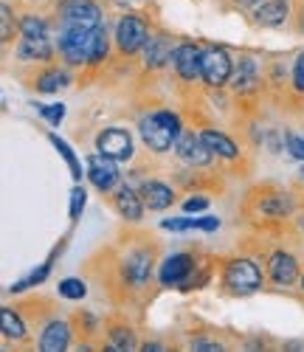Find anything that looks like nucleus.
Listing matches in <instances>:
<instances>
[{"mask_svg": "<svg viewBox=\"0 0 304 352\" xmlns=\"http://www.w3.org/2000/svg\"><path fill=\"white\" fill-rule=\"evenodd\" d=\"M223 285L234 296H248V293L262 287V271L254 259H246V256L228 259L223 268Z\"/></svg>", "mask_w": 304, "mask_h": 352, "instance_id": "f257e3e1", "label": "nucleus"}, {"mask_svg": "<svg viewBox=\"0 0 304 352\" xmlns=\"http://www.w3.org/2000/svg\"><path fill=\"white\" fill-rule=\"evenodd\" d=\"M96 28H63V34H59V54H63V60L68 65H82L90 60Z\"/></svg>", "mask_w": 304, "mask_h": 352, "instance_id": "f03ea898", "label": "nucleus"}, {"mask_svg": "<svg viewBox=\"0 0 304 352\" xmlns=\"http://www.w3.org/2000/svg\"><path fill=\"white\" fill-rule=\"evenodd\" d=\"M149 40H152L149 37V25L141 17L127 14V17L118 20V25H116V48L124 54V56L138 54L141 48H146Z\"/></svg>", "mask_w": 304, "mask_h": 352, "instance_id": "7ed1b4c3", "label": "nucleus"}, {"mask_svg": "<svg viewBox=\"0 0 304 352\" xmlns=\"http://www.w3.org/2000/svg\"><path fill=\"white\" fill-rule=\"evenodd\" d=\"M59 20H63V28H96L102 25V12L94 0H63Z\"/></svg>", "mask_w": 304, "mask_h": 352, "instance_id": "20e7f679", "label": "nucleus"}, {"mask_svg": "<svg viewBox=\"0 0 304 352\" xmlns=\"http://www.w3.org/2000/svg\"><path fill=\"white\" fill-rule=\"evenodd\" d=\"M234 76V63L226 48H208L203 51V82L211 87H223Z\"/></svg>", "mask_w": 304, "mask_h": 352, "instance_id": "39448f33", "label": "nucleus"}, {"mask_svg": "<svg viewBox=\"0 0 304 352\" xmlns=\"http://www.w3.org/2000/svg\"><path fill=\"white\" fill-rule=\"evenodd\" d=\"M99 153L113 161H130L133 158V135L124 127H107L96 138Z\"/></svg>", "mask_w": 304, "mask_h": 352, "instance_id": "423d86ee", "label": "nucleus"}, {"mask_svg": "<svg viewBox=\"0 0 304 352\" xmlns=\"http://www.w3.org/2000/svg\"><path fill=\"white\" fill-rule=\"evenodd\" d=\"M138 130H141V138H144L149 153H166V150H172L175 141H177V133L172 127H166L164 122H158L155 113L146 116V119H141Z\"/></svg>", "mask_w": 304, "mask_h": 352, "instance_id": "0eeeda50", "label": "nucleus"}, {"mask_svg": "<svg viewBox=\"0 0 304 352\" xmlns=\"http://www.w3.org/2000/svg\"><path fill=\"white\" fill-rule=\"evenodd\" d=\"M175 153H177L180 161L189 164V166H208L211 164V155H215V150H211V146L203 141V135H195V133L177 135Z\"/></svg>", "mask_w": 304, "mask_h": 352, "instance_id": "6e6552de", "label": "nucleus"}, {"mask_svg": "<svg viewBox=\"0 0 304 352\" xmlns=\"http://www.w3.org/2000/svg\"><path fill=\"white\" fill-rule=\"evenodd\" d=\"M172 63H175V71L184 82H195V79H203V51L192 43H180L172 54Z\"/></svg>", "mask_w": 304, "mask_h": 352, "instance_id": "1a4fd4ad", "label": "nucleus"}, {"mask_svg": "<svg viewBox=\"0 0 304 352\" xmlns=\"http://www.w3.org/2000/svg\"><path fill=\"white\" fill-rule=\"evenodd\" d=\"M121 274H124V282H130L133 287H144L152 276V254L149 248H133L127 251L124 262H121Z\"/></svg>", "mask_w": 304, "mask_h": 352, "instance_id": "9d476101", "label": "nucleus"}, {"mask_svg": "<svg viewBox=\"0 0 304 352\" xmlns=\"http://www.w3.org/2000/svg\"><path fill=\"white\" fill-rule=\"evenodd\" d=\"M192 271H195V256L186 251H177V254L164 259V265L158 271V282L164 287H172V285H180L184 279H189Z\"/></svg>", "mask_w": 304, "mask_h": 352, "instance_id": "9b49d317", "label": "nucleus"}, {"mask_svg": "<svg viewBox=\"0 0 304 352\" xmlns=\"http://www.w3.org/2000/svg\"><path fill=\"white\" fill-rule=\"evenodd\" d=\"M118 161L107 158V155H90L87 158V178L99 192H110L116 184H118V169H116Z\"/></svg>", "mask_w": 304, "mask_h": 352, "instance_id": "f8f14e48", "label": "nucleus"}, {"mask_svg": "<svg viewBox=\"0 0 304 352\" xmlns=\"http://www.w3.org/2000/svg\"><path fill=\"white\" fill-rule=\"evenodd\" d=\"M268 276L273 285H293L298 279V265H296V256L287 251H276L268 262Z\"/></svg>", "mask_w": 304, "mask_h": 352, "instance_id": "ddd939ff", "label": "nucleus"}, {"mask_svg": "<svg viewBox=\"0 0 304 352\" xmlns=\"http://www.w3.org/2000/svg\"><path fill=\"white\" fill-rule=\"evenodd\" d=\"M113 206L118 209V214L124 217V220H141L144 217V197L135 192V189H130L127 184L124 186H118L116 189V195H113Z\"/></svg>", "mask_w": 304, "mask_h": 352, "instance_id": "4468645a", "label": "nucleus"}, {"mask_svg": "<svg viewBox=\"0 0 304 352\" xmlns=\"http://www.w3.org/2000/svg\"><path fill=\"white\" fill-rule=\"evenodd\" d=\"M287 14H290V3H287V0H262V3L254 9L257 25H265V28L285 25Z\"/></svg>", "mask_w": 304, "mask_h": 352, "instance_id": "2eb2a0df", "label": "nucleus"}, {"mask_svg": "<svg viewBox=\"0 0 304 352\" xmlns=\"http://www.w3.org/2000/svg\"><path fill=\"white\" fill-rule=\"evenodd\" d=\"M141 197L152 212H164L175 203V189L166 186L164 181H144L141 184Z\"/></svg>", "mask_w": 304, "mask_h": 352, "instance_id": "dca6fc26", "label": "nucleus"}, {"mask_svg": "<svg viewBox=\"0 0 304 352\" xmlns=\"http://www.w3.org/2000/svg\"><path fill=\"white\" fill-rule=\"evenodd\" d=\"M231 85L237 94H251L259 87V68H257V60L254 56H239V65L231 76Z\"/></svg>", "mask_w": 304, "mask_h": 352, "instance_id": "f3484780", "label": "nucleus"}, {"mask_svg": "<svg viewBox=\"0 0 304 352\" xmlns=\"http://www.w3.org/2000/svg\"><path fill=\"white\" fill-rule=\"evenodd\" d=\"M71 344V327L65 321H51L40 336V349L43 352H59Z\"/></svg>", "mask_w": 304, "mask_h": 352, "instance_id": "a211bd4d", "label": "nucleus"}, {"mask_svg": "<svg viewBox=\"0 0 304 352\" xmlns=\"http://www.w3.org/2000/svg\"><path fill=\"white\" fill-rule=\"evenodd\" d=\"M200 135H203V141L211 146V150H215V155L228 158V161L239 158V146H237L226 133H220V130H203Z\"/></svg>", "mask_w": 304, "mask_h": 352, "instance_id": "6ab92c4d", "label": "nucleus"}, {"mask_svg": "<svg viewBox=\"0 0 304 352\" xmlns=\"http://www.w3.org/2000/svg\"><path fill=\"white\" fill-rule=\"evenodd\" d=\"M17 56L20 60H51V43L48 37H40V40H32V37H23L20 45H17Z\"/></svg>", "mask_w": 304, "mask_h": 352, "instance_id": "aec40b11", "label": "nucleus"}, {"mask_svg": "<svg viewBox=\"0 0 304 352\" xmlns=\"http://www.w3.org/2000/svg\"><path fill=\"white\" fill-rule=\"evenodd\" d=\"M172 54H175V48L169 40H164V37L149 40L146 43V68H161L164 63L172 60Z\"/></svg>", "mask_w": 304, "mask_h": 352, "instance_id": "412c9836", "label": "nucleus"}, {"mask_svg": "<svg viewBox=\"0 0 304 352\" xmlns=\"http://www.w3.org/2000/svg\"><path fill=\"white\" fill-rule=\"evenodd\" d=\"M259 212L270 217H287L293 214V200L287 195H268L265 200H259Z\"/></svg>", "mask_w": 304, "mask_h": 352, "instance_id": "4be33fe9", "label": "nucleus"}, {"mask_svg": "<svg viewBox=\"0 0 304 352\" xmlns=\"http://www.w3.org/2000/svg\"><path fill=\"white\" fill-rule=\"evenodd\" d=\"M65 85H68V74L59 71V68H51V71L37 76V91L40 94H56L59 87H65Z\"/></svg>", "mask_w": 304, "mask_h": 352, "instance_id": "5701e85b", "label": "nucleus"}, {"mask_svg": "<svg viewBox=\"0 0 304 352\" xmlns=\"http://www.w3.org/2000/svg\"><path fill=\"white\" fill-rule=\"evenodd\" d=\"M48 141L54 144V150L65 158V164H68V169H71V175H74V181H82V166H79V161H76V155H74L71 146H68L63 138H59V135H54V133L48 135Z\"/></svg>", "mask_w": 304, "mask_h": 352, "instance_id": "b1692460", "label": "nucleus"}, {"mask_svg": "<svg viewBox=\"0 0 304 352\" xmlns=\"http://www.w3.org/2000/svg\"><path fill=\"white\" fill-rule=\"evenodd\" d=\"M3 336L6 338H14V341H23L25 338V324H23V318L12 307H3Z\"/></svg>", "mask_w": 304, "mask_h": 352, "instance_id": "393cba45", "label": "nucleus"}, {"mask_svg": "<svg viewBox=\"0 0 304 352\" xmlns=\"http://www.w3.org/2000/svg\"><path fill=\"white\" fill-rule=\"evenodd\" d=\"M20 34L23 37H32V40H40V37H48V25L43 17L37 14H28L20 20Z\"/></svg>", "mask_w": 304, "mask_h": 352, "instance_id": "a878e982", "label": "nucleus"}, {"mask_svg": "<svg viewBox=\"0 0 304 352\" xmlns=\"http://www.w3.org/2000/svg\"><path fill=\"white\" fill-rule=\"evenodd\" d=\"M85 293H87V285L82 279H76V276H68V279L59 282V296L63 299L79 302V299H85Z\"/></svg>", "mask_w": 304, "mask_h": 352, "instance_id": "bb28decb", "label": "nucleus"}, {"mask_svg": "<svg viewBox=\"0 0 304 352\" xmlns=\"http://www.w3.org/2000/svg\"><path fill=\"white\" fill-rule=\"evenodd\" d=\"M107 48H110L107 28H105V25H99V28H96V40H94V51H90V60H87V65H99V63H105Z\"/></svg>", "mask_w": 304, "mask_h": 352, "instance_id": "cd10ccee", "label": "nucleus"}, {"mask_svg": "<svg viewBox=\"0 0 304 352\" xmlns=\"http://www.w3.org/2000/svg\"><path fill=\"white\" fill-rule=\"evenodd\" d=\"M135 336L127 327H110V349H133Z\"/></svg>", "mask_w": 304, "mask_h": 352, "instance_id": "c85d7f7f", "label": "nucleus"}, {"mask_svg": "<svg viewBox=\"0 0 304 352\" xmlns=\"http://www.w3.org/2000/svg\"><path fill=\"white\" fill-rule=\"evenodd\" d=\"M48 274H51V262H45V265H40L37 271H32V274H28L25 279H20L17 285H12V293H20V290H25V287H32V285H43Z\"/></svg>", "mask_w": 304, "mask_h": 352, "instance_id": "c756f323", "label": "nucleus"}, {"mask_svg": "<svg viewBox=\"0 0 304 352\" xmlns=\"http://www.w3.org/2000/svg\"><path fill=\"white\" fill-rule=\"evenodd\" d=\"M161 226L166 231H192V228H200V220H195V217H169Z\"/></svg>", "mask_w": 304, "mask_h": 352, "instance_id": "7c9ffc66", "label": "nucleus"}, {"mask_svg": "<svg viewBox=\"0 0 304 352\" xmlns=\"http://www.w3.org/2000/svg\"><path fill=\"white\" fill-rule=\"evenodd\" d=\"M85 203H87L85 186H74V192H71V220H79V217H82Z\"/></svg>", "mask_w": 304, "mask_h": 352, "instance_id": "2f4dec72", "label": "nucleus"}, {"mask_svg": "<svg viewBox=\"0 0 304 352\" xmlns=\"http://www.w3.org/2000/svg\"><path fill=\"white\" fill-rule=\"evenodd\" d=\"M40 116L48 122V124H59L65 119V104L56 102V104H48V107H40Z\"/></svg>", "mask_w": 304, "mask_h": 352, "instance_id": "473e14b6", "label": "nucleus"}, {"mask_svg": "<svg viewBox=\"0 0 304 352\" xmlns=\"http://www.w3.org/2000/svg\"><path fill=\"white\" fill-rule=\"evenodd\" d=\"M285 141H287V153H290L293 158L304 161V135H293V133H290Z\"/></svg>", "mask_w": 304, "mask_h": 352, "instance_id": "72a5a7b5", "label": "nucleus"}, {"mask_svg": "<svg viewBox=\"0 0 304 352\" xmlns=\"http://www.w3.org/2000/svg\"><path fill=\"white\" fill-rule=\"evenodd\" d=\"M293 87L298 94H304V54L296 56V65H293Z\"/></svg>", "mask_w": 304, "mask_h": 352, "instance_id": "f704fd0d", "label": "nucleus"}, {"mask_svg": "<svg viewBox=\"0 0 304 352\" xmlns=\"http://www.w3.org/2000/svg\"><path fill=\"white\" fill-rule=\"evenodd\" d=\"M206 209H208V200H206V197H189V200L184 203V212H186V214L206 212Z\"/></svg>", "mask_w": 304, "mask_h": 352, "instance_id": "c9c22d12", "label": "nucleus"}, {"mask_svg": "<svg viewBox=\"0 0 304 352\" xmlns=\"http://www.w3.org/2000/svg\"><path fill=\"white\" fill-rule=\"evenodd\" d=\"M192 349H200V352H215V349H220V344H217V341H208V338H195V341H192Z\"/></svg>", "mask_w": 304, "mask_h": 352, "instance_id": "e433bc0d", "label": "nucleus"}, {"mask_svg": "<svg viewBox=\"0 0 304 352\" xmlns=\"http://www.w3.org/2000/svg\"><path fill=\"white\" fill-rule=\"evenodd\" d=\"M12 40V9L3 6V43Z\"/></svg>", "mask_w": 304, "mask_h": 352, "instance_id": "4c0bfd02", "label": "nucleus"}, {"mask_svg": "<svg viewBox=\"0 0 304 352\" xmlns=\"http://www.w3.org/2000/svg\"><path fill=\"white\" fill-rule=\"evenodd\" d=\"M220 228V220L217 217H203L200 220V231H217Z\"/></svg>", "mask_w": 304, "mask_h": 352, "instance_id": "58836bf2", "label": "nucleus"}, {"mask_svg": "<svg viewBox=\"0 0 304 352\" xmlns=\"http://www.w3.org/2000/svg\"><path fill=\"white\" fill-rule=\"evenodd\" d=\"M237 3H239V6H254V9H257L262 0H237Z\"/></svg>", "mask_w": 304, "mask_h": 352, "instance_id": "ea45409f", "label": "nucleus"}, {"mask_svg": "<svg viewBox=\"0 0 304 352\" xmlns=\"http://www.w3.org/2000/svg\"><path fill=\"white\" fill-rule=\"evenodd\" d=\"M298 285H301V290H304V274H301V276H298Z\"/></svg>", "mask_w": 304, "mask_h": 352, "instance_id": "a19ab883", "label": "nucleus"}, {"mask_svg": "<svg viewBox=\"0 0 304 352\" xmlns=\"http://www.w3.org/2000/svg\"><path fill=\"white\" fill-rule=\"evenodd\" d=\"M301 28H304V12H301Z\"/></svg>", "mask_w": 304, "mask_h": 352, "instance_id": "79ce46f5", "label": "nucleus"}, {"mask_svg": "<svg viewBox=\"0 0 304 352\" xmlns=\"http://www.w3.org/2000/svg\"><path fill=\"white\" fill-rule=\"evenodd\" d=\"M301 231H304V217H301Z\"/></svg>", "mask_w": 304, "mask_h": 352, "instance_id": "37998d69", "label": "nucleus"}, {"mask_svg": "<svg viewBox=\"0 0 304 352\" xmlns=\"http://www.w3.org/2000/svg\"><path fill=\"white\" fill-rule=\"evenodd\" d=\"M301 175H304V166H301Z\"/></svg>", "mask_w": 304, "mask_h": 352, "instance_id": "c03bdc74", "label": "nucleus"}]
</instances>
